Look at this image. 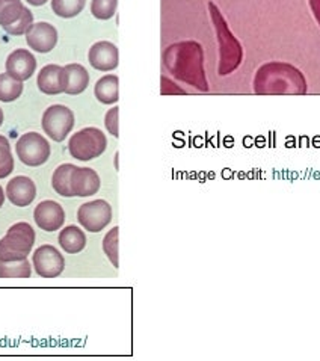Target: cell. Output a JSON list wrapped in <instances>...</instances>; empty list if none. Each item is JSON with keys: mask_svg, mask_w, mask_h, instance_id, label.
I'll return each instance as SVG.
<instances>
[{"mask_svg": "<svg viewBox=\"0 0 320 361\" xmlns=\"http://www.w3.org/2000/svg\"><path fill=\"white\" fill-rule=\"evenodd\" d=\"M100 185V176L92 168H80L74 165L70 183L73 197H91L99 192Z\"/></svg>", "mask_w": 320, "mask_h": 361, "instance_id": "cell-13", "label": "cell"}, {"mask_svg": "<svg viewBox=\"0 0 320 361\" xmlns=\"http://www.w3.org/2000/svg\"><path fill=\"white\" fill-rule=\"evenodd\" d=\"M106 148H108V140L97 127H85V129L74 133L68 142L71 157L82 162H90L92 159L100 157L106 152Z\"/></svg>", "mask_w": 320, "mask_h": 361, "instance_id": "cell-5", "label": "cell"}, {"mask_svg": "<svg viewBox=\"0 0 320 361\" xmlns=\"http://www.w3.org/2000/svg\"><path fill=\"white\" fill-rule=\"evenodd\" d=\"M118 112H120V108H116L115 106V108L109 109L108 114H106V116H104L106 129H108V132L115 137L120 136V133H118Z\"/></svg>", "mask_w": 320, "mask_h": 361, "instance_id": "cell-28", "label": "cell"}, {"mask_svg": "<svg viewBox=\"0 0 320 361\" xmlns=\"http://www.w3.org/2000/svg\"><path fill=\"white\" fill-rule=\"evenodd\" d=\"M308 6H310L316 23L320 27V0H308Z\"/></svg>", "mask_w": 320, "mask_h": 361, "instance_id": "cell-29", "label": "cell"}, {"mask_svg": "<svg viewBox=\"0 0 320 361\" xmlns=\"http://www.w3.org/2000/svg\"><path fill=\"white\" fill-rule=\"evenodd\" d=\"M209 9L219 42V74L221 76H228V74L240 67L243 59V49L239 39L233 35V32L227 25V20L223 18L218 6L210 2Z\"/></svg>", "mask_w": 320, "mask_h": 361, "instance_id": "cell-3", "label": "cell"}, {"mask_svg": "<svg viewBox=\"0 0 320 361\" xmlns=\"http://www.w3.org/2000/svg\"><path fill=\"white\" fill-rule=\"evenodd\" d=\"M37 85L41 92L47 95H58L66 92L68 85V74L66 67H59L56 63L46 66L38 74Z\"/></svg>", "mask_w": 320, "mask_h": 361, "instance_id": "cell-12", "label": "cell"}, {"mask_svg": "<svg viewBox=\"0 0 320 361\" xmlns=\"http://www.w3.org/2000/svg\"><path fill=\"white\" fill-rule=\"evenodd\" d=\"M42 130L50 136L53 141L62 142L74 127V114L63 104H53L46 109L42 115Z\"/></svg>", "mask_w": 320, "mask_h": 361, "instance_id": "cell-8", "label": "cell"}, {"mask_svg": "<svg viewBox=\"0 0 320 361\" xmlns=\"http://www.w3.org/2000/svg\"><path fill=\"white\" fill-rule=\"evenodd\" d=\"M79 224L91 233H100L111 224L112 207L104 200H94L85 203L78 210Z\"/></svg>", "mask_w": 320, "mask_h": 361, "instance_id": "cell-9", "label": "cell"}, {"mask_svg": "<svg viewBox=\"0 0 320 361\" xmlns=\"http://www.w3.org/2000/svg\"><path fill=\"white\" fill-rule=\"evenodd\" d=\"M2 124H4V111L0 109V126H2Z\"/></svg>", "mask_w": 320, "mask_h": 361, "instance_id": "cell-32", "label": "cell"}, {"mask_svg": "<svg viewBox=\"0 0 320 361\" xmlns=\"http://www.w3.org/2000/svg\"><path fill=\"white\" fill-rule=\"evenodd\" d=\"M26 41L30 49L38 53H49L58 44V30L46 21L32 25L26 32Z\"/></svg>", "mask_w": 320, "mask_h": 361, "instance_id": "cell-11", "label": "cell"}, {"mask_svg": "<svg viewBox=\"0 0 320 361\" xmlns=\"http://www.w3.org/2000/svg\"><path fill=\"white\" fill-rule=\"evenodd\" d=\"M17 156L27 166L44 165L50 157V144L37 132L25 133L16 145Z\"/></svg>", "mask_w": 320, "mask_h": 361, "instance_id": "cell-7", "label": "cell"}, {"mask_svg": "<svg viewBox=\"0 0 320 361\" xmlns=\"http://www.w3.org/2000/svg\"><path fill=\"white\" fill-rule=\"evenodd\" d=\"M164 62L177 79L201 91L209 90L204 74V53L198 42L183 41L169 46L164 55Z\"/></svg>", "mask_w": 320, "mask_h": 361, "instance_id": "cell-2", "label": "cell"}, {"mask_svg": "<svg viewBox=\"0 0 320 361\" xmlns=\"http://www.w3.org/2000/svg\"><path fill=\"white\" fill-rule=\"evenodd\" d=\"M23 94V82L9 76L8 73L0 74V102H14Z\"/></svg>", "mask_w": 320, "mask_h": 361, "instance_id": "cell-23", "label": "cell"}, {"mask_svg": "<svg viewBox=\"0 0 320 361\" xmlns=\"http://www.w3.org/2000/svg\"><path fill=\"white\" fill-rule=\"evenodd\" d=\"M34 25V16L21 0H0V26L9 35H23Z\"/></svg>", "mask_w": 320, "mask_h": 361, "instance_id": "cell-6", "label": "cell"}, {"mask_svg": "<svg viewBox=\"0 0 320 361\" xmlns=\"http://www.w3.org/2000/svg\"><path fill=\"white\" fill-rule=\"evenodd\" d=\"M85 5H87V0H51L53 13L62 18H73L79 16Z\"/></svg>", "mask_w": 320, "mask_h": 361, "instance_id": "cell-24", "label": "cell"}, {"mask_svg": "<svg viewBox=\"0 0 320 361\" xmlns=\"http://www.w3.org/2000/svg\"><path fill=\"white\" fill-rule=\"evenodd\" d=\"M92 68L99 71H112L120 63V51L111 41H99L90 49L88 55Z\"/></svg>", "mask_w": 320, "mask_h": 361, "instance_id": "cell-14", "label": "cell"}, {"mask_svg": "<svg viewBox=\"0 0 320 361\" xmlns=\"http://www.w3.org/2000/svg\"><path fill=\"white\" fill-rule=\"evenodd\" d=\"M59 245L67 254H79L87 247V236L78 226H68L59 233Z\"/></svg>", "mask_w": 320, "mask_h": 361, "instance_id": "cell-19", "label": "cell"}, {"mask_svg": "<svg viewBox=\"0 0 320 361\" xmlns=\"http://www.w3.org/2000/svg\"><path fill=\"white\" fill-rule=\"evenodd\" d=\"M37 70V59L26 49L14 50L6 59V73L14 79L23 82L34 76Z\"/></svg>", "mask_w": 320, "mask_h": 361, "instance_id": "cell-16", "label": "cell"}, {"mask_svg": "<svg viewBox=\"0 0 320 361\" xmlns=\"http://www.w3.org/2000/svg\"><path fill=\"white\" fill-rule=\"evenodd\" d=\"M4 203H5V192H4L2 186H0V207L4 206Z\"/></svg>", "mask_w": 320, "mask_h": 361, "instance_id": "cell-31", "label": "cell"}, {"mask_svg": "<svg viewBox=\"0 0 320 361\" xmlns=\"http://www.w3.org/2000/svg\"><path fill=\"white\" fill-rule=\"evenodd\" d=\"M32 263L35 267V272L42 279H56L66 269V259L51 245L37 248Z\"/></svg>", "mask_w": 320, "mask_h": 361, "instance_id": "cell-10", "label": "cell"}, {"mask_svg": "<svg viewBox=\"0 0 320 361\" xmlns=\"http://www.w3.org/2000/svg\"><path fill=\"white\" fill-rule=\"evenodd\" d=\"M14 171V157L11 153L9 141L0 135V178L8 177Z\"/></svg>", "mask_w": 320, "mask_h": 361, "instance_id": "cell-26", "label": "cell"}, {"mask_svg": "<svg viewBox=\"0 0 320 361\" xmlns=\"http://www.w3.org/2000/svg\"><path fill=\"white\" fill-rule=\"evenodd\" d=\"M120 79L115 74H106L101 79L97 80L94 88L95 99L103 104H113L120 99Z\"/></svg>", "mask_w": 320, "mask_h": 361, "instance_id": "cell-18", "label": "cell"}, {"mask_svg": "<svg viewBox=\"0 0 320 361\" xmlns=\"http://www.w3.org/2000/svg\"><path fill=\"white\" fill-rule=\"evenodd\" d=\"M35 243V230L27 222H17L0 240V260H25Z\"/></svg>", "mask_w": 320, "mask_h": 361, "instance_id": "cell-4", "label": "cell"}, {"mask_svg": "<svg viewBox=\"0 0 320 361\" xmlns=\"http://www.w3.org/2000/svg\"><path fill=\"white\" fill-rule=\"evenodd\" d=\"M27 4L34 5V6H41V5L47 4V0H27Z\"/></svg>", "mask_w": 320, "mask_h": 361, "instance_id": "cell-30", "label": "cell"}, {"mask_svg": "<svg viewBox=\"0 0 320 361\" xmlns=\"http://www.w3.org/2000/svg\"><path fill=\"white\" fill-rule=\"evenodd\" d=\"M307 91L304 73L289 62H268L254 76V92L257 95H304Z\"/></svg>", "mask_w": 320, "mask_h": 361, "instance_id": "cell-1", "label": "cell"}, {"mask_svg": "<svg viewBox=\"0 0 320 361\" xmlns=\"http://www.w3.org/2000/svg\"><path fill=\"white\" fill-rule=\"evenodd\" d=\"M32 274V267L25 260L2 262L0 260V279H29Z\"/></svg>", "mask_w": 320, "mask_h": 361, "instance_id": "cell-22", "label": "cell"}, {"mask_svg": "<svg viewBox=\"0 0 320 361\" xmlns=\"http://www.w3.org/2000/svg\"><path fill=\"white\" fill-rule=\"evenodd\" d=\"M118 0H92L91 14L99 20H109L115 16Z\"/></svg>", "mask_w": 320, "mask_h": 361, "instance_id": "cell-27", "label": "cell"}, {"mask_svg": "<svg viewBox=\"0 0 320 361\" xmlns=\"http://www.w3.org/2000/svg\"><path fill=\"white\" fill-rule=\"evenodd\" d=\"M73 168H74V165H71V164H63V165L58 166L55 169V173H53L51 185H53V189H55V192L61 197H67V198L73 197L71 188H70Z\"/></svg>", "mask_w": 320, "mask_h": 361, "instance_id": "cell-21", "label": "cell"}, {"mask_svg": "<svg viewBox=\"0 0 320 361\" xmlns=\"http://www.w3.org/2000/svg\"><path fill=\"white\" fill-rule=\"evenodd\" d=\"M34 219L37 226L44 231H56L66 222V212L56 201L47 200L39 203L34 210Z\"/></svg>", "mask_w": 320, "mask_h": 361, "instance_id": "cell-15", "label": "cell"}, {"mask_svg": "<svg viewBox=\"0 0 320 361\" xmlns=\"http://www.w3.org/2000/svg\"><path fill=\"white\" fill-rule=\"evenodd\" d=\"M68 74V85L66 92L68 95H79L90 85V73L80 63H68L66 66Z\"/></svg>", "mask_w": 320, "mask_h": 361, "instance_id": "cell-20", "label": "cell"}, {"mask_svg": "<svg viewBox=\"0 0 320 361\" xmlns=\"http://www.w3.org/2000/svg\"><path fill=\"white\" fill-rule=\"evenodd\" d=\"M118 227H113L112 230L108 231V235L103 239V251L111 263L115 268H120V262H118Z\"/></svg>", "mask_w": 320, "mask_h": 361, "instance_id": "cell-25", "label": "cell"}, {"mask_svg": "<svg viewBox=\"0 0 320 361\" xmlns=\"http://www.w3.org/2000/svg\"><path fill=\"white\" fill-rule=\"evenodd\" d=\"M6 195L11 203L17 207H26L32 204V201L37 197V186L32 182V178L18 176L14 177L6 186Z\"/></svg>", "mask_w": 320, "mask_h": 361, "instance_id": "cell-17", "label": "cell"}]
</instances>
